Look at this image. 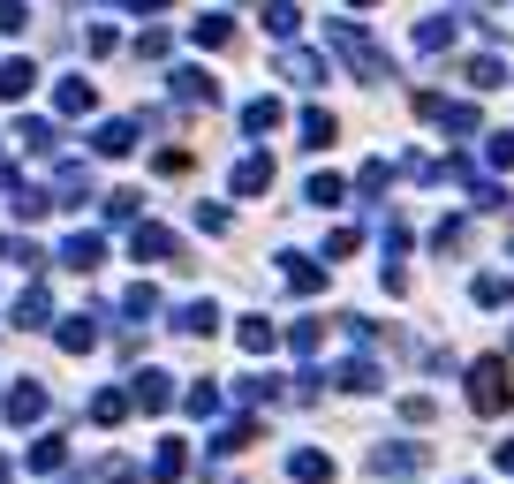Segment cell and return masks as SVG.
<instances>
[{
  "mask_svg": "<svg viewBox=\"0 0 514 484\" xmlns=\"http://www.w3.org/2000/svg\"><path fill=\"white\" fill-rule=\"evenodd\" d=\"M499 469H514V439H507V447H499Z\"/></svg>",
  "mask_w": 514,
  "mask_h": 484,
  "instance_id": "obj_29",
  "label": "cell"
},
{
  "mask_svg": "<svg viewBox=\"0 0 514 484\" xmlns=\"http://www.w3.org/2000/svg\"><path fill=\"white\" fill-rule=\"evenodd\" d=\"M242 348H250V356H265V348H273V326H265V318H242Z\"/></svg>",
  "mask_w": 514,
  "mask_h": 484,
  "instance_id": "obj_18",
  "label": "cell"
},
{
  "mask_svg": "<svg viewBox=\"0 0 514 484\" xmlns=\"http://www.w3.org/2000/svg\"><path fill=\"white\" fill-rule=\"evenodd\" d=\"M356 8H371V0H356Z\"/></svg>",
  "mask_w": 514,
  "mask_h": 484,
  "instance_id": "obj_30",
  "label": "cell"
},
{
  "mask_svg": "<svg viewBox=\"0 0 514 484\" xmlns=\"http://www.w3.org/2000/svg\"><path fill=\"white\" fill-rule=\"evenodd\" d=\"M265 31H280V38L295 31V8H288V0H273V8H265Z\"/></svg>",
  "mask_w": 514,
  "mask_h": 484,
  "instance_id": "obj_23",
  "label": "cell"
},
{
  "mask_svg": "<svg viewBox=\"0 0 514 484\" xmlns=\"http://www.w3.org/2000/svg\"><path fill=\"white\" fill-rule=\"evenodd\" d=\"M137 258H174V235L167 227H137Z\"/></svg>",
  "mask_w": 514,
  "mask_h": 484,
  "instance_id": "obj_10",
  "label": "cell"
},
{
  "mask_svg": "<svg viewBox=\"0 0 514 484\" xmlns=\"http://www.w3.org/2000/svg\"><path fill=\"white\" fill-rule=\"evenodd\" d=\"M137 401H144V409H167V379H159V371H144V379H137Z\"/></svg>",
  "mask_w": 514,
  "mask_h": 484,
  "instance_id": "obj_14",
  "label": "cell"
},
{
  "mask_svg": "<svg viewBox=\"0 0 514 484\" xmlns=\"http://www.w3.org/2000/svg\"><path fill=\"white\" fill-rule=\"evenodd\" d=\"M303 144H333V114H318V106H310V114H303Z\"/></svg>",
  "mask_w": 514,
  "mask_h": 484,
  "instance_id": "obj_19",
  "label": "cell"
},
{
  "mask_svg": "<svg viewBox=\"0 0 514 484\" xmlns=\"http://www.w3.org/2000/svg\"><path fill=\"white\" fill-rule=\"evenodd\" d=\"M212 326H220V311H212V303H189V311H182V333H212Z\"/></svg>",
  "mask_w": 514,
  "mask_h": 484,
  "instance_id": "obj_20",
  "label": "cell"
},
{
  "mask_svg": "<svg viewBox=\"0 0 514 484\" xmlns=\"http://www.w3.org/2000/svg\"><path fill=\"white\" fill-rule=\"evenodd\" d=\"M69 265H99V235H76L69 242Z\"/></svg>",
  "mask_w": 514,
  "mask_h": 484,
  "instance_id": "obj_25",
  "label": "cell"
},
{
  "mask_svg": "<svg viewBox=\"0 0 514 484\" xmlns=\"http://www.w3.org/2000/svg\"><path fill=\"white\" fill-rule=\"evenodd\" d=\"M265 182H273V159H242V167H235V190L242 197H257Z\"/></svg>",
  "mask_w": 514,
  "mask_h": 484,
  "instance_id": "obj_3",
  "label": "cell"
},
{
  "mask_svg": "<svg viewBox=\"0 0 514 484\" xmlns=\"http://www.w3.org/2000/svg\"><path fill=\"white\" fill-rule=\"evenodd\" d=\"M189 38H197V46H227V38H235V23H227V16H205V23H189Z\"/></svg>",
  "mask_w": 514,
  "mask_h": 484,
  "instance_id": "obj_11",
  "label": "cell"
},
{
  "mask_svg": "<svg viewBox=\"0 0 514 484\" xmlns=\"http://www.w3.org/2000/svg\"><path fill=\"white\" fill-rule=\"evenodd\" d=\"M507 401H514L507 363H477V371H469V409H477V416H499Z\"/></svg>",
  "mask_w": 514,
  "mask_h": 484,
  "instance_id": "obj_1",
  "label": "cell"
},
{
  "mask_svg": "<svg viewBox=\"0 0 514 484\" xmlns=\"http://www.w3.org/2000/svg\"><path fill=\"white\" fill-rule=\"evenodd\" d=\"M8 416H16V424H38V416H46V394H38V386H23V394H8Z\"/></svg>",
  "mask_w": 514,
  "mask_h": 484,
  "instance_id": "obj_7",
  "label": "cell"
},
{
  "mask_svg": "<svg viewBox=\"0 0 514 484\" xmlns=\"http://www.w3.org/2000/svg\"><path fill=\"white\" fill-rule=\"evenodd\" d=\"M492 167H514V137H492Z\"/></svg>",
  "mask_w": 514,
  "mask_h": 484,
  "instance_id": "obj_27",
  "label": "cell"
},
{
  "mask_svg": "<svg viewBox=\"0 0 514 484\" xmlns=\"http://www.w3.org/2000/svg\"><path fill=\"white\" fill-rule=\"evenodd\" d=\"M99 341V333H91V318H69V326H61V348H91Z\"/></svg>",
  "mask_w": 514,
  "mask_h": 484,
  "instance_id": "obj_21",
  "label": "cell"
},
{
  "mask_svg": "<svg viewBox=\"0 0 514 484\" xmlns=\"http://www.w3.org/2000/svg\"><path fill=\"white\" fill-rule=\"evenodd\" d=\"M242 129H250V137H265V129H280V99H257V106H242Z\"/></svg>",
  "mask_w": 514,
  "mask_h": 484,
  "instance_id": "obj_4",
  "label": "cell"
},
{
  "mask_svg": "<svg viewBox=\"0 0 514 484\" xmlns=\"http://www.w3.org/2000/svg\"><path fill=\"white\" fill-rule=\"evenodd\" d=\"M280 69H288L295 84H318V76H326V69H318V53H288V61H280Z\"/></svg>",
  "mask_w": 514,
  "mask_h": 484,
  "instance_id": "obj_17",
  "label": "cell"
},
{
  "mask_svg": "<svg viewBox=\"0 0 514 484\" xmlns=\"http://www.w3.org/2000/svg\"><path fill=\"white\" fill-rule=\"evenodd\" d=\"M31 84H38V69H31V61H8V69H0V99H23Z\"/></svg>",
  "mask_w": 514,
  "mask_h": 484,
  "instance_id": "obj_5",
  "label": "cell"
},
{
  "mask_svg": "<svg viewBox=\"0 0 514 484\" xmlns=\"http://www.w3.org/2000/svg\"><path fill=\"white\" fill-rule=\"evenodd\" d=\"M174 91H182V99H205V106L220 99V84H212L205 69H174Z\"/></svg>",
  "mask_w": 514,
  "mask_h": 484,
  "instance_id": "obj_2",
  "label": "cell"
},
{
  "mask_svg": "<svg viewBox=\"0 0 514 484\" xmlns=\"http://www.w3.org/2000/svg\"><path fill=\"white\" fill-rule=\"evenodd\" d=\"M446 38H454V16H424V23H416V46H424V53H439Z\"/></svg>",
  "mask_w": 514,
  "mask_h": 484,
  "instance_id": "obj_8",
  "label": "cell"
},
{
  "mask_svg": "<svg viewBox=\"0 0 514 484\" xmlns=\"http://www.w3.org/2000/svg\"><path fill=\"white\" fill-rule=\"evenodd\" d=\"M121 409H129V394H99V401H91V416H99V424H121Z\"/></svg>",
  "mask_w": 514,
  "mask_h": 484,
  "instance_id": "obj_22",
  "label": "cell"
},
{
  "mask_svg": "<svg viewBox=\"0 0 514 484\" xmlns=\"http://www.w3.org/2000/svg\"><path fill=\"white\" fill-rule=\"evenodd\" d=\"M61 106H69V114H84V106H91V84H84V76H76V84H61Z\"/></svg>",
  "mask_w": 514,
  "mask_h": 484,
  "instance_id": "obj_26",
  "label": "cell"
},
{
  "mask_svg": "<svg viewBox=\"0 0 514 484\" xmlns=\"http://www.w3.org/2000/svg\"><path fill=\"white\" fill-rule=\"evenodd\" d=\"M129 144H137V129H129V121H106V129H99V152H129Z\"/></svg>",
  "mask_w": 514,
  "mask_h": 484,
  "instance_id": "obj_12",
  "label": "cell"
},
{
  "mask_svg": "<svg viewBox=\"0 0 514 484\" xmlns=\"http://www.w3.org/2000/svg\"><path fill=\"white\" fill-rule=\"evenodd\" d=\"M0 31H23V8H16V0H0Z\"/></svg>",
  "mask_w": 514,
  "mask_h": 484,
  "instance_id": "obj_28",
  "label": "cell"
},
{
  "mask_svg": "<svg viewBox=\"0 0 514 484\" xmlns=\"http://www.w3.org/2000/svg\"><path fill=\"white\" fill-rule=\"evenodd\" d=\"M371 469H424V447H378Z\"/></svg>",
  "mask_w": 514,
  "mask_h": 484,
  "instance_id": "obj_9",
  "label": "cell"
},
{
  "mask_svg": "<svg viewBox=\"0 0 514 484\" xmlns=\"http://www.w3.org/2000/svg\"><path fill=\"white\" fill-rule=\"evenodd\" d=\"M499 76H507V69H499V61H469V84H477V91H492Z\"/></svg>",
  "mask_w": 514,
  "mask_h": 484,
  "instance_id": "obj_24",
  "label": "cell"
},
{
  "mask_svg": "<svg viewBox=\"0 0 514 484\" xmlns=\"http://www.w3.org/2000/svg\"><path fill=\"white\" fill-rule=\"evenodd\" d=\"M182 469H189V454H182V447H174V439H167V447L152 454V477H182Z\"/></svg>",
  "mask_w": 514,
  "mask_h": 484,
  "instance_id": "obj_15",
  "label": "cell"
},
{
  "mask_svg": "<svg viewBox=\"0 0 514 484\" xmlns=\"http://www.w3.org/2000/svg\"><path fill=\"white\" fill-rule=\"evenodd\" d=\"M318 280H326V273H318V265H310V258H288V288H295V295H310V288H318Z\"/></svg>",
  "mask_w": 514,
  "mask_h": 484,
  "instance_id": "obj_16",
  "label": "cell"
},
{
  "mask_svg": "<svg viewBox=\"0 0 514 484\" xmlns=\"http://www.w3.org/2000/svg\"><path fill=\"white\" fill-rule=\"evenodd\" d=\"M341 386H348V394H371V386H378V363H341Z\"/></svg>",
  "mask_w": 514,
  "mask_h": 484,
  "instance_id": "obj_13",
  "label": "cell"
},
{
  "mask_svg": "<svg viewBox=\"0 0 514 484\" xmlns=\"http://www.w3.org/2000/svg\"><path fill=\"white\" fill-rule=\"evenodd\" d=\"M288 469H295V477H303V484H326V477H333V462H326V454H318V447H303V454H295Z\"/></svg>",
  "mask_w": 514,
  "mask_h": 484,
  "instance_id": "obj_6",
  "label": "cell"
}]
</instances>
